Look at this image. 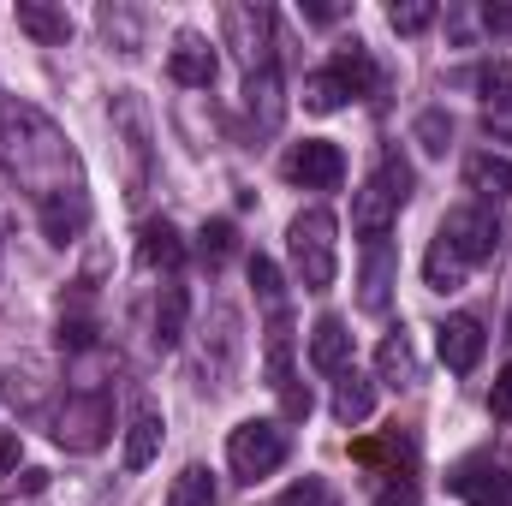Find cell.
<instances>
[{
	"label": "cell",
	"mask_w": 512,
	"mask_h": 506,
	"mask_svg": "<svg viewBox=\"0 0 512 506\" xmlns=\"http://www.w3.org/2000/svg\"><path fill=\"white\" fill-rule=\"evenodd\" d=\"M0 161L36 191V203L66 197V191H84L66 137L48 126L30 102H0Z\"/></svg>",
	"instance_id": "obj_1"
},
{
	"label": "cell",
	"mask_w": 512,
	"mask_h": 506,
	"mask_svg": "<svg viewBox=\"0 0 512 506\" xmlns=\"http://www.w3.org/2000/svg\"><path fill=\"white\" fill-rule=\"evenodd\" d=\"M334 233H340V227H334L328 209H304V215H292V227H286V256H292V274H298L304 292H328V286H334V274H340Z\"/></svg>",
	"instance_id": "obj_2"
},
{
	"label": "cell",
	"mask_w": 512,
	"mask_h": 506,
	"mask_svg": "<svg viewBox=\"0 0 512 506\" xmlns=\"http://www.w3.org/2000/svg\"><path fill=\"white\" fill-rule=\"evenodd\" d=\"M108 120H114V143H120V155H126V197L137 203V197L149 191V167H155L149 108H143V96H137V90H120V96H114V108H108Z\"/></svg>",
	"instance_id": "obj_3"
},
{
	"label": "cell",
	"mask_w": 512,
	"mask_h": 506,
	"mask_svg": "<svg viewBox=\"0 0 512 506\" xmlns=\"http://www.w3.org/2000/svg\"><path fill=\"white\" fill-rule=\"evenodd\" d=\"M405 197H411V167H405L399 155H387L382 167L364 179V191L352 197V227H358L364 239H387V227H393V215L405 209Z\"/></svg>",
	"instance_id": "obj_4"
},
{
	"label": "cell",
	"mask_w": 512,
	"mask_h": 506,
	"mask_svg": "<svg viewBox=\"0 0 512 506\" xmlns=\"http://www.w3.org/2000/svg\"><path fill=\"white\" fill-rule=\"evenodd\" d=\"M108 435H114V405H108V393H96V387L72 393V399L54 411V441H60L66 453H102Z\"/></svg>",
	"instance_id": "obj_5"
},
{
	"label": "cell",
	"mask_w": 512,
	"mask_h": 506,
	"mask_svg": "<svg viewBox=\"0 0 512 506\" xmlns=\"http://www.w3.org/2000/svg\"><path fill=\"white\" fill-rule=\"evenodd\" d=\"M227 465H233V477L239 483H262V477H274L280 465H286V429L280 423H239L233 435H227Z\"/></svg>",
	"instance_id": "obj_6"
},
{
	"label": "cell",
	"mask_w": 512,
	"mask_h": 506,
	"mask_svg": "<svg viewBox=\"0 0 512 506\" xmlns=\"http://www.w3.org/2000/svg\"><path fill=\"white\" fill-rule=\"evenodd\" d=\"M239 352H245L239 310H233V304H221V310L209 316V334H203V346H197V376H203V387L227 393V387H233V376H239Z\"/></svg>",
	"instance_id": "obj_7"
},
{
	"label": "cell",
	"mask_w": 512,
	"mask_h": 506,
	"mask_svg": "<svg viewBox=\"0 0 512 506\" xmlns=\"http://www.w3.org/2000/svg\"><path fill=\"white\" fill-rule=\"evenodd\" d=\"M221 30H227V48L245 60V72L274 66V60H268V42H274V12H268V6H256V0H233V6L221 12Z\"/></svg>",
	"instance_id": "obj_8"
},
{
	"label": "cell",
	"mask_w": 512,
	"mask_h": 506,
	"mask_svg": "<svg viewBox=\"0 0 512 506\" xmlns=\"http://www.w3.org/2000/svg\"><path fill=\"white\" fill-rule=\"evenodd\" d=\"M441 239L477 268V262L495 256V239H501V233H495V215H489L483 203H465V209H453V215L441 221Z\"/></svg>",
	"instance_id": "obj_9"
},
{
	"label": "cell",
	"mask_w": 512,
	"mask_h": 506,
	"mask_svg": "<svg viewBox=\"0 0 512 506\" xmlns=\"http://www.w3.org/2000/svg\"><path fill=\"white\" fill-rule=\"evenodd\" d=\"M286 179L304 185V191H334V185L346 179V155H340L334 143L310 137V143H298V149L286 155Z\"/></svg>",
	"instance_id": "obj_10"
},
{
	"label": "cell",
	"mask_w": 512,
	"mask_h": 506,
	"mask_svg": "<svg viewBox=\"0 0 512 506\" xmlns=\"http://www.w3.org/2000/svg\"><path fill=\"white\" fill-rule=\"evenodd\" d=\"M167 72H173L185 90H209L215 72H221V60H215V48H209L203 30H179L173 48H167Z\"/></svg>",
	"instance_id": "obj_11"
},
{
	"label": "cell",
	"mask_w": 512,
	"mask_h": 506,
	"mask_svg": "<svg viewBox=\"0 0 512 506\" xmlns=\"http://www.w3.org/2000/svg\"><path fill=\"white\" fill-rule=\"evenodd\" d=\"M435 352H441V364H447L453 376H471V370L483 364V322H477V316H447V322L435 328Z\"/></svg>",
	"instance_id": "obj_12"
},
{
	"label": "cell",
	"mask_w": 512,
	"mask_h": 506,
	"mask_svg": "<svg viewBox=\"0 0 512 506\" xmlns=\"http://www.w3.org/2000/svg\"><path fill=\"white\" fill-rule=\"evenodd\" d=\"M358 304H364L370 316H382L387 304H393V245H387V239H370V251H364V268H358Z\"/></svg>",
	"instance_id": "obj_13"
},
{
	"label": "cell",
	"mask_w": 512,
	"mask_h": 506,
	"mask_svg": "<svg viewBox=\"0 0 512 506\" xmlns=\"http://www.w3.org/2000/svg\"><path fill=\"white\" fill-rule=\"evenodd\" d=\"M477 84H483V126H489V137L512 143V66L507 60H489Z\"/></svg>",
	"instance_id": "obj_14"
},
{
	"label": "cell",
	"mask_w": 512,
	"mask_h": 506,
	"mask_svg": "<svg viewBox=\"0 0 512 506\" xmlns=\"http://www.w3.org/2000/svg\"><path fill=\"white\" fill-rule=\"evenodd\" d=\"M447 483H453L459 501H471V506H501L507 501V471H501L495 459H465Z\"/></svg>",
	"instance_id": "obj_15"
},
{
	"label": "cell",
	"mask_w": 512,
	"mask_h": 506,
	"mask_svg": "<svg viewBox=\"0 0 512 506\" xmlns=\"http://www.w3.org/2000/svg\"><path fill=\"white\" fill-rule=\"evenodd\" d=\"M310 364H316L322 376H346V370H352V334H346L340 316H322V322L310 328Z\"/></svg>",
	"instance_id": "obj_16"
},
{
	"label": "cell",
	"mask_w": 512,
	"mask_h": 506,
	"mask_svg": "<svg viewBox=\"0 0 512 506\" xmlns=\"http://www.w3.org/2000/svg\"><path fill=\"white\" fill-rule=\"evenodd\" d=\"M84 227H90V197H84V191H66V197H48V203H42V233H48V245H72Z\"/></svg>",
	"instance_id": "obj_17"
},
{
	"label": "cell",
	"mask_w": 512,
	"mask_h": 506,
	"mask_svg": "<svg viewBox=\"0 0 512 506\" xmlns=\"http://www.w3.org/2000/svg\"><path fill=\"white\" fill-rule=\"evenodd\" d=\"M18 30L36 36L42 48H66L72 42V18L60 6H48V0H18Z\"/></svg>",
	"instance_id": "obj_18"
},
{
	"label": "cell",
	"mask_w": 512,
	"mask_h": 506,
	"mask_svg": "<svg viewBox=\"0 0 512 506\" xmlns=\"http://www.w3.org/2000/svg\"><path fill=\"white\" fill-rule=\"evenodd\" d=\"M245 108H251L256 131H274L280 126V114H286V102H280V72L274 66H262L245 78Z\"/></svg>",
	"instance_id": "obj_19"
},
{
	"label": "cell",
	"mask_w": 512,
	"mask_h": 506,
	"mask_svg": "<svg viewBox=\"0 0 512 506\" xmlns=\"http://www.w3.org/2000/svg\"><path fill=\"white\" fill-rule=\"evenodd\" d=\"M465 185H471L483 203H507L512 197V161L507 155H471V161H465Z\"/></svg>",
	"instance_id": "obj_20"
},
{
	"label": "cell",
	"mask_w": 512,
	"mask_h": 506,
	"mask_svg": "<svg viewBox=\"0 0 512 506\" xmlns=\"http://www.w3.org/2000/svg\"><path fill=\"white\" fill-rule=\"evenodd\" d=\"M161 453V417L149 411V405H137L131 411V423H126V471H149V459Z\"/></svg>",
	"instance_id": "obj_21"
},
{
	"label": "cell",
	"mask_w": 512,
	"mask_h": 506,
	"mask_svg": "<svg viewBox=\"0 0 512 506\" xmlns=\"http://www.w3.org/2000/svg\"><path fill=\"white\" fill-rule=\"evenodd\" d=\"M465 274H471V262L435 233V245H429V256H423V286H429V292H459Z\"/></svg>",
	"instance_id": "obj_22"
},
{
	"label": "cell",
	"mask_w": 512,
	"mask_h": 506,
	"mask_svg": "<svg viewBox=\"0 0 512 506\" xmlns=\"http://www.w3.org/2000/svg\"><path fill=\"white\" fill-rule=\"evenodd\" d=\"M185 316H191V292H185L179 280L161 286V298H155V346H161V352L185 340Z\"/></svg>",
	"instance_id": "obj_23"
},
{
	"label": "cell",
	"mask_w": 512,
	"mask_h": 506,
	"mask_svg": "<svg viewBox=\"0 0 512 506\" xmlns=\"http://www.w3.org/2000/svg\"><path fill=\"white\" fill-rule=\"evenodd\" d=\"M137 256H143L149 268H179V262H185V239H179V227H173V221H143Z\"/></svg>",
	"instance_id": "obj_24"
},
{
	"label": "cell",
	"mask_w": 512,
	"mask_h": 506,
	"mask_svg": "<svg viewBox=\"0 0 512 506\" xmlns=\"http://www.w3.org/2000/svg\"><path fill=\"white\" fill-rule=\"evenodd\" d=\"M334 78L346 84V96H370L376 90V66H370V48L364 42H346L334 54Z\"/></svg>",
	"instance_id": "obj_25"
},
{
	"label": "cell",
	"mask_w": 512,
	"mask_h": 506,
	"mask_svg": "<svg viewBox=\"0 0 512 506\" xmlns=\"http://www.w3.org/2000/svg\"><path fill=\"white\" fill-rule=\"evenodd\" d=\"M370 411H376V387H370L364 376H352V370H346V376H340V387H334V417H340V423H364Z\"/></svg>",
	"instance_id": "obj_26"
},
{
	"label": "cell",
	"mask_w": 512,
	"mask_h": 506,
	"mask_svg": "<svg viewBox=\"0 0 512 506\" xmlns=\"http://www.w3.org/2000/svg\"><path fill=\"white\" fill-rule=\"evenodd\" d=\"M376 370H382L387 387H411V381H417V358H411L405 334H387L382 346H376Z\"/></svg>",
	"instance_id": "obj_27"
},
{
	"label": "cell",
	"mask_w": 512,
	"mask_h": 506,
	"mask_svg": "<svg viewBox=\"0 0 512 506\" xmlns=\"http://www.w3.org/2000/svg\"><path fill=\"white\" fill-rule=\"evenodd\" d=\"M167 506H215L209 471H203V465H185V471L173 477V489H167Z\"/></svg>",
	"instance_id": "obj_28"
},
{
	"label": "cell",
	"mask_w": 512,
	"mask_h": 506,
	"mask_svg": "<svg viewBox=\"0 0 512 506\" xmlns=\"http://www.w3.org/2000/svg\"><path fill=\"white\" fill-rule=\"evenodd\" d=\"M304 108H310V114H340V108H346V84H340L334 72H310V78H304Z\"/></svg>",
	"instance_id": "obj_29"
},
{
	"label": "cell",
	"mask_w": 512,
	"mask_h": 506,
	"mask_svg": "<svg viewBox=\"0 0 512 506\" xmlns=\"http://www.w3.org/2000/svg\"><path fill=\"white\" fill-rule=\"evenodd\" d=\"M292 334H286V316H274L268 322V387H286L292 381Z\"/></svg>",
	"instance_id": "obj_30"
},
{
	"label": "cell",
	"mask_w": 512,
	"mask_h": 506,
	"mask_svg": "<svg viewBox=\"0 0 512 506\" xmlns=\"http://www.w3.org/2000/svg\"><path fill=\"white\" fill-rule=\"evenodd\" d=\"M411 137L423 143V155H447V143H453V120H447L441 108H423L417 126H411Z\"/></svg>",
	"instance_id": "obj_31"
},
{
	"label": "cell",
	"mask_w": 512,
	"mask_h": 506,
	"mask_svg": "<svg viewBox=\"0 0 512 506\" xmlns=\"http://www.w3.org/2000/svg\"><path fill=\"white\" fill-rule=\"evenodd\" d=\"M387 24H393L399 36H417V30L435 24V6H429V0H393V6H387Z\"/></svg>",
	"instance_id": "obj_32"
},
{
	"label": "cell",
	"mask_w": 512,
	"mask_h": 506,
	"mask_svg": "<svg viewBox=\"0 0 512 506\" xmlns=\"http://www.w3.org/2000/svg\"><path fill=\"white\" fill-rule=\"evenodd\" d=\"M233 239H239V233H233V221H209V227L197 233V256H203L209 268H221V262L233 256Z\"/></svg>",
	"instance_id": "obj_33"
},
{
	"label": "cell",
	"mask_w": 512,
	"mask_h": 506,
	"mask_svg": "<svg viewBox=\"0 0 512 506\" xmlns=\"http://www.w3.org/2000/svg\"><path fill=\"white\" fill-rule=\"evenodd\" d=\"M251 286H256V298L280 316V268H274L268 256H251Z\"/></svg>",
	"instance_id": "obj_34"
},
{
	"label": "cell",
	"mask_w": 512,
	"mask_h": 506,
	"mask_svg": "<svg viewBox=\"0 0 512 506\" xmlns=\"http://www.w3.org/2000/svg\"><path fill=\"white\" fill-rule=\"evenodd\" d=\"M102 30H108V42L120 36V54H137V18L120 12V6H102Z\"/></svg>",
	"instance_id": "obj_35"
},
{
	"label": "cell",
	"mask_w": 512,
	"mask_h": 506,
	"mask_svg": "<svg viewBox=\"0 0 512 506\" xmlns=\"http://www.w3.org/2000/svg\"><path fill=\"white\" fill-rule=\"evenodd\" d=\"M90 340H96V322L90 316H66L60 322V352H84Z\"/></svg>",
	"instance_id": "obj_36"
},
{
	"label": "cell",
	"mask_w": 512,
	"mask_h": 506,
	"mask_svg": "<svg viewBox=\"0 0 512 506\" xmlns=\"http://www.w3.org/2000/svg\"><path fill=\"white\" fill-rule=\"evenodd\" d=\"M489 411H495L501 423H512V364L495 376V387H489Z\"/></svg>",
	"instance_id": "obj_37"
},
{
	"label": "cell",
	"mask_w": 512,
	"mask_h": 506,
	"mask_svg": "<svg viewBox=\"0 0 512 506\" xmlns=\"http://www.w3.org/2000/svg\"><path fill=\"white\" fill-rule=\"evenodd\" d=\"M274 506H322V483H316V477H304V483H292Z\"/></svg>",
	"instance_id": "obj_38"
},
{
	"label": "cell",
	"mask_w": 512,
	"mask_h": 506,
	"mask_svg": "<svg viewBox=\"0 0 512 506\" xmlns=\"http://www.w3.org/2000/svg\"><path fill=\"white\" fill-rule=\"evenodd\" d=\"M274 393H280V405H286V417H292V423H298V417H310V393H304L298 381H286V387H274Z\"/></svg>",
	"instance_id": "obj_39"
},
{
	"label": "cell",
	"mask_w": 512,
	"mask_h": 506,
	"mask_svg": "<svg viewBox=\"0 0 512 506\" xmlns=\"http://www.w3.org/2000/svg\"><path fill=\"white\" fill-rule=\"evenodd\" d=\"M18 453H24L18 429H0V477H6V471H18Z\"/></svg>",
	"instance_id": "obj_40"
},
{
	"label": "cell",
	"mask_w": 512,
	"mask_h": 506,
	"mask_svg": "<svg viewBox=\"0 0 512 506\" xmlns=\"http://www.w3.org/2000/svg\"><path fill=\"white\" fill-rule=\"evenodd\" d=\"M304 18H310V24H340L346 6H322V0H316V6H304Z\"/></svg>",
	"instance_id": "obj_41"
},
{
	"label": "cell",
	"mask_w": 512,
	"mask_h": 506,
	"mask_svg": "<svg viewBox=\"0 0 512 506\" xmlns=\"http://www.w3.org/2000/svg\"><path fill=\"white\" fill-rule=\"evenodd\" d=\"M483 24H489V30H501V36H512V6H489V12H483Z\"/></svg>",
	"instance_id": "obj_42"
},
{
	"label": "cell",
	"mask_w": 512,
	"mask_h": 506,
	"mask_svg": "<svg viewBox=\"0 0 512 506\" xmlns=\"http://www.w3.org/2000/svg\"><path fill=\"white\" fill-rule=\"evenodd\" d=\"M376 506H411V489H405V483H393V489H387Z\"/></svg>",
	"instance_id": "obj_43"
},
{
	"label": "cell",
	"mask_w": 512,
	"mask_h": 506,
	"mask_svg": "<svg viewBox=\"0 0 512 506\" xmlns=\"http://www.w3.org/2000/svg\"><path fill=\"white\" fill-rule=\"evenodd\" d=\"M6 239H12V221L0 215V256H6Z\"/></svg>",
	"instance_id": "obj_44"
}]
</instances>
